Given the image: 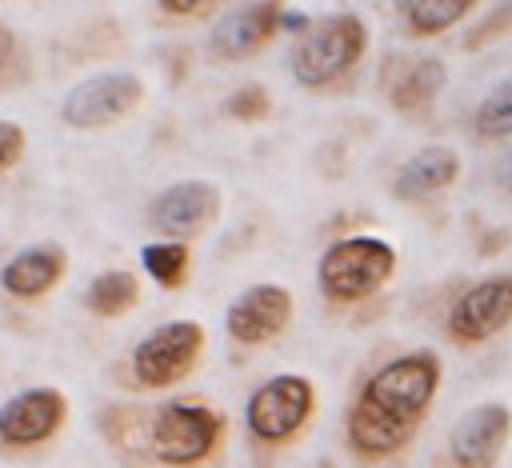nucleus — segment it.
Returning a JSON list of instances; mask_svg holds the SVG:
<instances>
[{
	"label": "nucleus",
	"mask_w": 512,
	"mask_h": 468,
	"mask_svg": "<svg viewBox=\"0 0 512 468\" xmlns=\"http://www.w3.org/2000/svg\"><path fill=\"white\" fill-rule=\"evenodd\" d=\"M24 156V128L16 120H0V172H8Z\"/></svg>",
	"instance_id": "22"
},
{
	"label": "nucleus",
	"mask_w": 512,
	"mask_h": 468,
	"mask_svg": "<svg viewBox=\"0 0 512 468\" xmlns=\"http://www.w3.org/2000/svg\"><path fill=\"white\" fill-rule=\"evenodd\" d=\"M220 208H224V196L212 180H176L152 196L148 224L172 240H188V236H200L208 224H216Z\"/></svg>",
	"instance_id": "10"
},
{
	"label": "nucleus",
	"mask_w": 512,
	"mask_h": 468,
	"mask_svg": "<svg viewBox=\"0 0 512 468\" xmlns=\"http://www.w3.org/2000/svg\"><path fill=\"white\" fill-rule=\"evenodd\" d=\"M136 300H140V284H136L132 272H120V268L92 276L88 288H84V308L96 312V316H104V320L124 316Z\"/></svg>",
	"instance_id": "17"
},
{
	"label": "nucleus",
	"mask_w": 512,
	"mask_h": 468,
	"mask_svg": "<svg viewBox=\"0 0 512 468\" xmlns=\"http://www.w3.org/2000/svg\"><path fill=\"white\" fill-rule=\"evenodd\" d=\"M224 112H228L232 120L252 124V120H264V116L272 112V96H268L264 84H244V88H236V92L224 100Z\"/></svg>",
	"instance_id": "21"
},
{
	"label": "nucleus",
	"mask_w": 512,
	"mask_h": 468,
	"mask_svg": "<svg viewBox=\"0 0 512 468\" xmlns=\"http://www.w3.org/2000/svg\"><path fill=\"white\" fill-rule=\"evenodd\" d=\"M396 276V248L380 236H340L316 264V284L332 304H360Z\"/></svg>",
	"instance_id": "3"
},
{
	"label": "nucleus",
	"mask_w": 512,
	"mask_h": 468,
	"mask_svg": "<svg viewBox=\"0 0 512 468\" xmlns=\"http://www.w3.org/2000/svg\"><path fill=\"white\" fill-rule=\"evenodd\" d=\"M316 408V388L308 376L300 372H280L272 380H264L248 404H244V420H248V432L264 444H280V440H292L308 416Z\"/></svg>",
	"instance_id": "7"
},
{
	"label": "nucleus",
	"mask_w": 512,
	"mask_h": 468,
	"mask_svg": "<svg viewBox=\"0 0 512 468\" xmlns=\"http://www.w3.org/2000/svg\"><path fill=\"white\" fill-rule=\"evenodd\" d=\"M492 184L512 200V140H504V148L492 160Z\"/></svg>",
	"instance_id": "23"
},
{
	"label": "nucleus",
	"mask_w": 512,
	"mask_h": 468,
	"mask_svg": "<svg viewBox=\"0 0 512 468\" xmlns=\"http://www.w3.org/2000/svg\"><path fill=\"white\" fill-rule=\"evenodd\" d=\"M444 84H448L444 60H436V56H416V60H404V64L388 76V100H392L396 112L416 116V112H424V108L436 104V96L444 92Z\"/></svg>",
	"instance_id": "16"
},
{
	"label": "nucleus",
	"mask_w": 512,
	"mask_h": 468,
	"mask_svg": "<svg viewBox=\"0 0 512 468\" xmlns=\"http://www.w3.org/2000/svg\"><path fill=\"white\" fill-rule=\"evenodd\" d=\"M476 8L480 0H404V24L412 36H440Z\"/></svg>",
	"instance_id": "18"
},
{
	"label": "nucleus",
	"mask_w": 512,
	"mask_h": 468,
	"mask_svg": "<svg viewBox=\"0 0 512 468\" xmlns=\"http://www.w3.org/2000/svg\"><path fill=\"white\" fill-rule=\"evenodd\" d=\"M12 60H16V32L8 24H0V72H8Z\"/></svg>",
	"instance_id": "25"
},
{
	"label": "nucleus",
	"mask_w": 512,
	"mask_h": 468,
	"mask_svg": "<svg viewBox=\"0 0 512 468\" xmlns=\"http://www.w3.org/2000/svg\"><path fill=\"white\" fill-rule=\"evenodd\" d=\"M68 416V400L60 388H24L16 392L8 404H0V444L12 448H28V444H44L64 428Z\"/></svg>",
	"instance_id": "12"
},
{
	"label": "nucleus",
	"mask_w": 512,
	"mask_h": 468,
	"mask_svg": "<svg viewBox=\"0 0 512 468\" xmlns=\"http://www.w3.org/2000/svg\"><path fill=\"white\" fill-rule=\"evenodd\" d=\"M456 176H460V152L448 144H424L400 164L392 192L400 200H420V196L444 192L448 184H456Z\"/></svg>",
	"instance_id": "15"
},
{
	"label": "nucleus",
	"mask_w": 512,
	"mask_h": 468,
	"mask_svg": "<svg viewBox=\"0 0 512 468\" xmlns=\"http://www.w3.org/2000/svg\"><path fill=\"white\" fill-rule=\"evenodd\" d=\"M68 272V252L60 244H28L8 256L0 268V288L16 300H40L52 292Z\"/></svg>",
	"instance_id": "14"
},
{
	"label": "nucleus",
	"mask_w": 512,
	"mask_h": 468,
	"mask_svg": "<svg viewBox=\"0 0 512 468\" xmlns=\"http://www.w3.org/2000/svg\"><path fill=\"white\" fill-rule=\"evenodd\" d=\"M368 52V24L356 12H332L320 20H308V28L296 36L288 68L300 88H336L344 84L356 64Z\"/></svg>",
	"instance_id": "2"
},
{
	"label": "nucleus",
	"mask_w": 512,
	"mask_h": 468,
	"mask_svg": "<svg viewBox=\"0 0 512 468\" xmlns=\"http://www.w3.org/2000/svg\"><path fill=\"white\" fill-rule=\"evenodd\" d=\"M292 312H296L292 292H288L284 284L264 280V284L244 288V292L228 304L224 328H228V336H232L236 344H268V340H276V336L288 328Z\"/></svg>",
	"instance_id": "11"
},
{
	"label": "nucleus",
	"mask_w": 512,
	"mask_h": 468,
	"mask_svg": "<svg viewBox=\"0 0 512 468\" xmlns=\"http://www.w3.org/2000/svg\"><path fill=\"white\" fill-rule=\"evenodd\" d=\"M144 100V80L136 72H92L84 80H76L64 100H60V120L76 132H96L108 128L116 120H124L128 112H136Z\"/></svg>",
	"instance_id": "5"
},
{
	"label": "nucleus",
	"mask_w": 512,
	"mask_h": 468,
	"mask_svg": "<svg viewBox=\"0 0 512 468\" xmlns=\"http://www.w3.org/2000/svg\"><path fill=\"white\" fill-rule=\"evenodd\" d=\"M224 436V416L200 400H172L152 416V456L168 468L200 464Z\"/></svg>",
	"instance_id": "4"
},
{
	"label": "nucleus",
	"mask_w": 512,
	"mask_h": 468,
	"mask_svg": "<svg viewBox=\"0 0 512 468\" xmlns=\"http://www.w3.org/2000/svg\"><path fill=\"white\" fill-rule=\"evenodd\" d=\"M280 0H248L232 12H224L212 28V56L220 60H244L252 52H260L276 32H280Z\"/></svg>",
	"instance_id": "13"
},
{
	"label": "nucleus",
	"mask_w": 512,
	"mask_h": 468,
	"mask_svg": "<svg viewBox=\"0 0 512 468\" xmlns=\"http://www.w3.org/2000/svg\"><path fill=\"white\" fill-rule=\"evenodd\" d=\"M140 264H144V272L160 284V288H180L184 280H188V272H192V252H188V244L184 240H152V244H144L140 248Z\"/></svg>",
	"instance_id": "19"
},
{
	"label": "nucleus",
	"mask_w": 512,
	"mask_h": 468,
	"mask_svg": "<svg viewBox=\"0 0 512 468\" xmlns=\"http://www.w3.org/2000/svg\"><path fill=\"white\" fill-rule=\"evenodd\" d=\"M508 324H512V272H496V276L468 284L452 300L448 320H444L452 344H464V348L488 344Z\"/></svg>",
	"instance_id": "9"
},
{
	"label": "nucleus",
	"mask_w": 512,
	"mask_h": 468,
	"mask_svg": "<svg viewBox=\"0 0 512 468\" xmlns=\"http://www.w3.org/2000/svg\"><path fill=\"white\" fill-rule=\"evenodd\" d=\"M472 132L484 144H500L512 140V76L500 80L496 88H488V96L476 104L472 112Z\"/></svg>",
	"instance_id": "20"
},
{
	"label": "nucleus",
	"mask_w": 512,
	"mask_h": 468,
	"mask_svg": "<svg viewBox=\"0 0 512 468\" xmlns=\"http://www.w3.org/2000/svg\"><path fill=\"white\" fill-rule=\"evenodd\" d=\"M512 440V404L480 400L456 416L444 440V456L452 468H496Z\"/></svg>",
	"instance_id": "8"
},
{
	"label": "nucleus",
	"mask_w": 512,
	"mask_h": 468,
	"mask_svg": "<svg viewBox=\"0 0 512 468\" xmlns=\"http://www.w3.org/2000/svg\"><path fill=\"white\" fill-rule=\"evenodd\" d=\"M440 376H444V364L432 348H416L380 364L360 384L348 408L344 432L352 452L364 460H384L408 448L440 392Z\"/></svg>",
	"instance_id": "1"
},
{
	"label": "nucleus",
	"mask_w": 512,
	"mask_h": 468,
	"mask_svg": "<svg viewBox=\"0 0 512 468\" xmlns=\"http://www.w3.org/2000/svg\"><path fill=\"white\" fill-rule=\"evenodd\" d=\"M168 16H200V12H208L216 0H156Z\"/></svg>",
	"instance_id": "24"
},
{
	"label": "nucleus",
	"mask_w": 512,
	"mask_h": 468,
	"mask_svg": "<svg viewBox=\"0 0 512 468\" xmlns=\"http://www.w3.org/2000/svg\"><path fill=\"white\" fill-rule=\"evenodd\" d=\"M200 352H204V328L196 320H168L136 340L132 380L140 388H172L196 368Z\"/></svg>",
	"instance_id": "6"
}]
</instances>
